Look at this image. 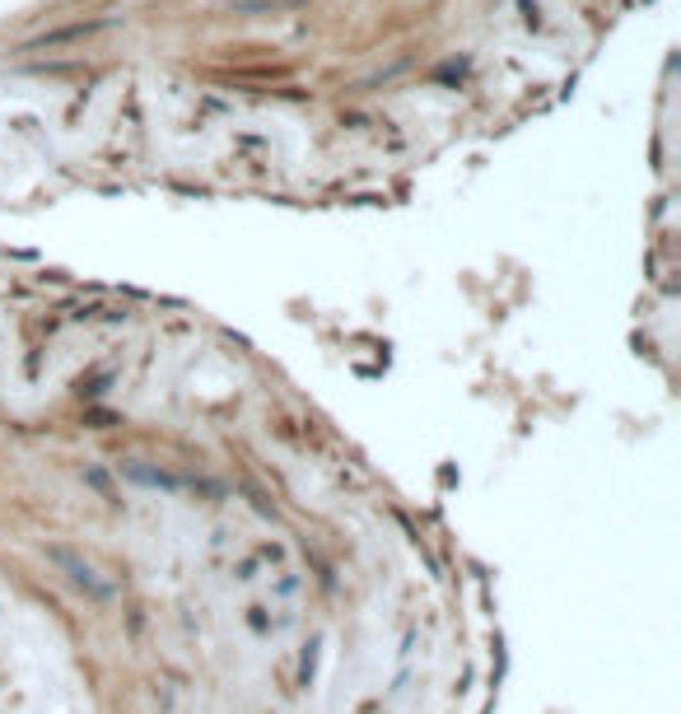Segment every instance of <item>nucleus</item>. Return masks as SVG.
Listing matches in <instances>:
<instances>
[{
	"instance_id": "nucleus-1",
	"label": "nucleus",
	"mask_w": 681,
	"mask_h": 714,
	"mask_svg": "<svg viewBox=\"0 0 681 714\" xmlns=\"http://www.w3.org/2000/svg\"><path fill=\"white\" fill-rule=\"evenodd\" d=\"M47 560H52L75 589L89 593V598H98V603H108V598H112V584H108V579H98V570H93L84 556H75L70 546H47Z\"/></svg>"
},
{
	"instance_id": "nucleus-2",
	"label": "nucleus",
	"mask_w": 681,
	"mask_h": 714,
	"mask_svg": "<svg viewBox=\"0 0 681 714\" xmlns=\"http://www.w3.org/2000/svg\"><path fill=\"white\" fill-rule=\"evenodd\" d=\"M126 476L140 486H159V490H178V476H169V472H155V467H145V463H126Z\"/></svg>"
},
{
	"instance_id": "nucleus-3",
	"label": "nucleus",
	"mask_w": 681,
	"mask_h": 714,
	"mask_svg": "<svg viewBox=\"0 0 681 714\" xmlns=\"http://www.w3.org/2000/svg\"><path fill=\"white\" fill-rule=\"evenodd\" d=\"M84 476H89V486H98V490H103V495H112V486H108V476H103V472H98V467H93V472H84Z\"/></svg>"
}]
</instances>
